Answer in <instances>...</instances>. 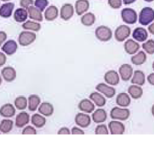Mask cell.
<instances>
[{
	"instance_id": "83f0119b",
	"label": "cell",
	"mask_w": 154,
	"mask_h": 151,
	"mask_svg": "<svg viewBox=\"0 0 154 151\" xmlns=\"http://www.w3.org/2000/svg\"><path fill=\"white\" fill-rule=\"evenodd\" d=\"M41 100L38 96L36 94H31L28 97V109L30 111H35L39 104Z\"/></svg>"
},
{
	"instance_id": "f1b7e54d",
	"label": "cell",
	"mask_w": 154,
	"mask_h": 151,
	"mask_svg": "<svg viewBox=\"0 0 154 151\" xmlns=\"http://www.w3.org/2000/svg\"><path fill=\"white\" fill-rule=\"evenodd\" d=\"M131 83L137 84L139 85H143L145 83V75L140 70H137L134 72L133 77L131 79Z\"/></svg>"
},
{
	"instance_id": "44dd1931",
	"label": "cell",
	"mask_w": 154,
	"mask_h": 151,
	"mask_svg": "<svg viewBox=\"0 0 154 151\" xmlns=\"http://www.w3.org/2000/svg\"><path fill=\"white\" fill-rule=\"evenodd\" d=\"M78 108L84 112L91 113L95 108L94 105L88 99H82L78 103Z\"/></svg>"
},
{
	"instance_id": "bcb514c9",
	"label": "cell",
	"mask_w": 154,
	"mask_h": 151,
	"mask_svg": "<svg viewBox=\"0 0 154 151\" xmlns=\"http://www.w3.org/2000/svg\"><path fill=\"white\" fill-rule=\"evenodd\" d=\"M6 61H7V57L2 52H0V67L4 65Z\"/></svg>"
},
{
	"instance_id": "ee69618b",
	"label": "cell",
	"mask_w": 154,
	"mask_h": 151,
	"mask_svg": "<svg viewBox=\"0 0 154 151\" xmlns=\"http://www.w3.org/2000/svg\"><path fill=\"white\" fill-rule=\"evenodd\" d=\"M7 35L4 31H0V46L7 39Z\"/></svg>"
},
{
	"instance_id": "681fc988",
	"label": "cell",
	"mask_w": 154,
	"mask_h": 151,
	"mask_svg": "<svg viewBox=\"0 0 154 151\" xmlns=\"http://www.w3.org/2000/svg\"><path fill=\"white\" fill-rule=\"evenodd\" d=\"M148 30L150 34L154 35V22L148 26Z\"/></svg>"
},
{
	"instance_id": "6da1fadb",
	"label": "cell",
	"mask_w": 154,
	"mask_h": 151,
	"mask_svg": "<svg viewBox=\"0 0 154 151\" xmlns=\"http://www.w3.org/2000/svg\"><path fill=\"white\" fill-rule=\"evenodd\" d=\"M153 20L154 10L149 7H146L142 8L139 14V23L143 25H147Z\"/></svg>"
},
{
	"instance_id": "1f68e13d",
	"label": "cell",
	"mask_w": 154,
	"mask_h": 151,
	"mask_svg": "<svg viewBox=\"0 0 154 151\" xmlns=\"http://www.w3.org/2000/svg\"><path fill=\"white\" fill-rule=\"evenodd\" d=\"M89 97L90 99L94 101V102L97 106H103L106 103L105 98L97 92L91 93L90 94Z\"/></svg>"
},
{
	"instance_id": "277c9868",
	"label": "cell",
	"mask_w": 154,
	"mask_h": 151,
	"mask_svg": "<svg viewBox=\"0 0 154 151\" xmlns=\"http://www.w3.org/2000/svg\"><path fill=\"white\" fill-rule=\"evenodd\" d=\"M36 39V34L28 31H22L18 37V42L20 45L26 46L32 43Z\"/></svg>"
},
{
	"instance_id": "74e56055",
	"label": "cell",
	"mask_w": 154,
	"mask_h": 151,
	"mask_svg": "<svg viewBox=\"0 0 154 151\" xmlns=\"http://www.w3.org/2000/svg\"><path fill=\"white\" fill-rule=\"evenodd\" d=\"M143 49L149 54H154V40L149 39L146 43L142 44Z\"/></svg>"
},
{
	"instance_id": "d590c367",
	"label": "cell",
	"mask_w": 154,
	"mask_h": 151,
	"mask_svg": "<svg viewBox=\"0 0 154 151\" xmlns=\"http://www.w3.org/2000/svg\"><path fill=\"white\" fill-rule=\"evenodd\" d=\"M22 26L24 29H29L34 31H38L41 28V25L39 23L31 20L26 21L22 24Z\"/></svg>"
},
{
	"instance_id": "9c48e42d",
	"label": "cell",
	"mask_w": 154,
	"mask_h": 151,
	"mask_svg": "<svg viewBox=\"0 0 154 151\" xmlns=\"http://www.w3.org/2000/svg\"><path fill=\"white\" fill-rule=\"evenodd\" d=\"M75 123L81 128H87L91 123L90 117L82 112L78 113L75 118Z\"/></svg>"
},
{
	"instance_id": "ffe728a7",
	"label": "cell",
	"mask_w": 154,
	"mask_h": 151,
	"mask_svg": "<svg viewBox=\"0 0 154 151\" xmlns=\"http://www.w3.org/2000/svg\"><path fill=\"white\" fill-rule=\"evenodd\" d=\"M14 4L13 2H7L0 7V16L4 18H8L12 14Z\"/></svg>"
},
{
	"instance_id": "e575fe53",
	"label": "cell",
	"mask_w": 154,
	"mask_h": 151,
	"mask_svg": "<svg viewBox=\"0 0 154 151\" xmlns=\"http://www.w3.org/2000/svg\"><path fill=\"white\" fill-rule=\"evenodd\" d=\"M13 127V122L9 119H3L0 123V132L3 134L10 132Z\"/></svg>"
},
{
	"instance_id": "11a10c76",
	"label": "cell",
	"mask_w": 154,
	"mask_h": 151,
	"mask_svg": "<svg viewBox=\"0 0 154 151\" xmlns=\"http://www.w3.org/2000/svg\"><path fill=\"white\" fill-rule=\"evenodd\" d=\"M152 68H153V70H154V61H153V64H152Z\"/></svg>"
},
{
	"instance_id": "c3c4849f",
	"label": "cell",
	"mask_w": 154,
	"mask_h": 151,
	"mask_svg": "<svg viewBox=\"0 0 154 151\" xmlns=\"http://www.w3.org/2000/svg\"><path fill=\"white\" fill-rule=\"evenodd\" d=\"M147 79V81L150 84L154 85V73H152L149 74Z\"/></svg>"
},
{
	"instance_id": "2e32d148",
	"label": "cell",
	"mask_w": 154,
	"mask_h": 151,
	"mask_svg": "<svg viewBox=\"0 0 154 151\" xmlns=\"http://www.w3.org/2000/svg\"><path fill=\"white\" fill-rule=\"evenodd\" d=\"M140 47V45L132 39L127 40L124 44L125 50L129 55L135 54L139 50Z\"/></svg>"
},
{
	"instance_id": "8d00e7d4",
	"label": "cell",
	"mask_w": 154,
	"mask_h": 151,
	"mask_svg": "<svg viewBox=\"0 0 154 151\" xmlns=\"http://www.w3.org/2000/svg\"><path fill=\"white\" fill-rule=\"evenodd\" d=\"M14 105L16 108L19 110L25 109L28 104V101L25 96H20L17 97L14 100Z\"/></svg>"
},
{
	"instance_id": "3957f363",
	"label": "cell",
	"mask_w": 154,
	"mask_h": 151,
	"mask_svg": "<svg viewBox=\"0 0 154 151\" xmlns=\"http://www.w3.org/2000/svg\"><path fill=\"white\" fill-rule=\"evenodd\" d=\"M121 17L127 24H134L137 21V13L132 8H125L121 11Z\"/></svg>"
},
{
	"instance_id": "52a82bcc",
	"label": "cell",
	"mask_w": 154,
	"mask_h": 151,
	"mask_svg": "<svg viewBox=\"0 0 154 151\" xmlns=\"http://www.w3.org/2000/svg\"><path fill=\"white\" fill-rule=\"evenodd\" d=\"M74 14L73 7L71 4H64L60 9V17L64 20H69Z\"/></svg>"
},
{
	"instance_id": "816d5d0a",
	"label": "cell",
	"mask_w": 154,
	"mask_h": 151,
	"mask_svg": "<svg viewBox=\"0 0 154 151\" xmlns=\"http://www.w3.org/2000/svg\"><path fill=\"white\" fill-rule=\"evenodd\" d=\"M152 115L154 116V104H153V106H152Z\"/></svg>"
},
{
	"instance_id": "7a4b0ae2",
	"label": "cell",
	"mask_w": 154,
	"mask_h": 151,
	"mask_svg": "<svg viewBox=\"0 0 154 151\" xmlns=\"http://www.w3.org/2000/svg\"><path fill=\"white\" fill-rule=\"evenodd\" d=\"M95 35L96 38L102 42H107L111 39L112 32L111 29L106 26H99L95 30Z\"/></svg>"
},
{
	"instance_id": "f907efd6",
	"label": "cell",
	"mask_w": 154,
	"mask_h": 151,
	"mask_svg": "<svg viewBox=\"0 0 154 151\" xmlns=\"http://www.w3.org/2000/svg\"><path fill=\"white\" fill-rule=\"evenodd\" d=\"M136 1V0H123V3L125 5H129V4H131L134 2H135Z\"/></svg>"
},
{
	"instance_id": "f35d334b",
	"label": "cell",
	"mask_w": 154,
	"mask_h": 151,
	"mask_svg": "<svg viewBox=\"0 0 154 151\" xmlns=\"http://www.w3.org/2000/svg\"><path fill=\"white\" fill-rule=\"evenodd\" d=\"M34 4V6L42 12L48 5L49 2L48 0H35Z\"/></svg>"
},
{
	"instance_id": "f546056e",
	"label": "cell",
	"mask_w": 154,
	"mask_h": 151,
	"mask_svg": "<svg viewBox=\"0 0 154 151\" xmlns=\"http://www.w3.org/2000/svg\"><path fill=\"white\" fill-rule=\"evenodd\" d=\"M147 60V56L146 53L143 51H140L138 53L134 55L131 57V62L137 66H140L146 62Z\"/></svg>"
},
{
	"instance_id": "60d3db41",
	"label": "cell",
	"mask_w": 154,
	"mask_h": 151,
	"mask_svg": "<svg viewBox=\"0 0 154 151\" xmlns=\"http://www.w3.org/2000/svg\"><path fill=\"white\" fill-rule=\"evenodd\" d=\"M108 5L114 9L120 8L122 5V0H108Z\"/></svg>"
},
{
	"instance_id": "4dcf8cb0",
	"label": "cell",
	"mask_w": 154,
	"mask_h": 151,
	"mask_svg": "<svg viewBox=\"0 0 154 151\" xmlns=\"http://www.w3.org/2000/svg\"><path fill=\"white\" fill-rule=\"evenodd\" d=\"M128 93L134 99L140 98L143 95V89L141 87L135 85H132L129 87L128 89Z\"/></svg>"
},
{
	"instance_id": "8fae6325",
	"label": "cell",
	"mask_w": 154,
	"mask_h": 151,
	"mask_svg": "<svg viewBox=\"0 0 154 151\" xmlns=\"http://www.w3.org/2000/svg\"><path fill=\"white\" fill-rule=\"evenodd\" d=\"M108 128L112 135L123 134L125 132V125L118 121H111L108 124Z\"/></svg>"
},
{
	"instance_id": "7bdbcfd3",
	"label": "cell",
	"mask_w": 154,
	"mask_h": 151,
	"mask_svg": "<svg viewBox=\"0 0 154 151\" xmlns=\"http://www.w3.org/2000/svg\"><path fill=\"white\" fill-rule=\"evenodd\" d=\"M34 4L33 0H20L19 4L22 8L28 9L29 6Z\"/></svg>"
},
{
	"instance_id": "db71d44e",
	"label": "cell",
	"mask_w": 154,
	"mask_h": 151,
	"mask_svg": "<svg viewBox=\"0 0 154 151\" xmlns=\"http://www.w3.org/2000/svg\"><path fill=\"white\" fill-rule=\"evenodd\" d=\"M1 83H2V78H1V75H0V85H1Z\"/></svg>"
},
{
	"instance_id": "d6986e66",
	"label": "cell",
	"mask_w": 154,
	"mask_h": 151,
	"mask_svg": "<svg viewBox=\"0 0 154 151\" xmlns=\"http://www.w3.org/2000/svg\"><path fill=\"white\" fill-rule=\"evenodd\" d=\"M90 4L88 0H77L75 5L76 13L81 16L88 10Z\"/></svg>"
},
{
	"instance_id": "30bf717a",
	"label": "cell",
	"mask_w": 154,
	"mask_h": 151,
	"mask_svg": "<svg viewBox=\"0 0 154 151\" xmlns=\"http://www.w3.org/2000/svg\"><path fill=\"white\" fill-rule=\"evenodd\" d=\"M119 73L123 81H127L130 79L133 73V69L129 64H123L119 67Z\"/></svg>"
},
{
	"instance_id": "5bb4252c",
	"label": "cell",
	"mask_w": 154,
	"mask_h": 151,
	"mask_svg": "<svg viewBox=\"0 0 154 151\" xmlns=\"http://www.w3.org/2000/svg\"><path fill=\"white\" fill-rule=\"evenodd\" d=\"M1 75L5 81L7 82H11L16 79V72L13 67L11 66H7L2 69Z\"/></svg>"
},
{
	"instance_id": "d4e9b609",
	"label": "cell",
	"mask_w": 154,
	"mask_h": 151,
	"mask_svg": "<svg viewBox=\"0 0 154 151\" xmlns=\"http://www.w3.org/2000/svg\"><path fill=\"white\" fill-rule=\"evenodd\" d=\"M107 114L106 112L102 108H99L96 109L92 114V119L94 122L96 123H102L106 120Z\"/></svg>"
},
{
	"instance_id": "9a60e30c",
	"label": "cell",
	"mask_w": 154,
	"mask_h": 151,
	"mask_svg": "<svg viewBox=\"0 0 154 151\" xmlns=\"http://www.w3.org/2000/svg\"><path fill=\"white\" fill-rule=\"evenodd\" d=\"M15 113V108L11 103H5L0 108V115L3 117H12L14 116Z\"/></svg>"
},
{
	"instance_id": "836d02e7",
	"label": "cell",
	"mask_w": 154,
	"mask_h": 151,
	"mask_svg": "<svg viewBox=\"0 0 154 151\" xmlns=\"http://www.w3.org/2000/svg\"><path fill=\"white\" fill-rule=\"evenodd\" d=\"M96 20V17L94 14L91 12H88L83 15L81 18V22L82 25L90 26L93 25Z\"/></svg>"
},
{
	"instance_id": "484cf974",
	"label": "cell",
	"mask_w": 154,
	"mask_h": 151,
	"mask_svg": "<svg viewBox=\"0 0 154 151\" xmlns=\"http://www.w3.org/2000/svg\"><path fill=\"white\" fill-rule=\"evenodd\" d=\"M116 102L119 106L126 107L131 103V98L127 93H120L117 96Z\"/></svg>"
},
{
	"instance_id": "ac0fdd59",
	"label": "cell",
	"mask_w": 154,
	"mask_h": 151,
	"mask_svg": "<svg viewBox=\"0 0 154 151\" xmlns=\"http://www.w3.org/2000/svg\"><path fill=\"white\" fill-rule=\"evenodd\" d=\"M132 37L138 42H142L145 41L148 37L147 30L141 27H138L134 29L132 32Z\"/></svg>"
},
{
	"instance_id": "8992f818",
	"label": "cell",
	"mask_w": 154,
	"mask_h": 151,
	"mask_svg": "<svg viewBox=\"0 0 154 151\" xmlns=\"http://www.w3.org/2000/svg\"><path fill=\"white\" fill-rule=\"evenodd\" d=\"M131 34V28L125 25L119 26L114 32V37L117 41L122 42L126 39Z\"/></svg>"
},
{
	"instance_id": "7dc6e473",
	"label": "cell",
	"mask_w": 154,
	"mask_h": 151,
	"mask_svg": "<svg viewBox=\"0 0 154 151\" xmlns=\"http://www.w3.org/2000/svg\"><path fill=\"white\" fill-rule=\"evenodd\" d=\"M70 131L67 128L64 127L60 129V130L58 131V134H70Z\"/></svg>"
},
{
	"instance_id": "5b68a950",
	"label": "cell",
	"mask_w": 154,
	"mask_h": 151,
	"mask_svg": "<svg viewBox=\"0 0 154 151\" xmlns=\"http://www.w3.org/2000/svg\"><path fill=\"white\" fill-rule=\"evenodd\" d=\"M130 116V111L126 108H120L114 107L110 111V117L112 119H118L120 120H127Z\"/></svg>"
},
{
	"instance_id": "ab89813d",
	"label": "cell",
	"mask_w": 154,
	"mask_h": 151,
	"mask_svg": "<svg viewBox=\"0 0 154 151\" xmlns=\"http://www.w3.org/2000/svg\"><path fill=\"white\" fill-rule=\"evenodd\" d=\"M96 134H108V131L105 125H97L95 129Z\"/></svg>"
},
{
	"instance_id": "d6a6232c",
	"label": "cell",
	"mask_w": 154,
	"mask_h": 151,
	"mask_svg": "<svg viewBox=\"0 0 154 151\" xmlns=\"http://www.w3.org/2000/svg\"><path fill=\"white\" fill-rule=\"evenodd\" d=\"M31 123L36 128H41L45 126L46 119L38 114H34L31 117Z\"/></svg>"
},
{
	"instance_id": "680465c9",
	"label": "cell",
	"mask_w": 154,
	"mask_h": 151,
	"mask_svg": "<svg viewBox=\"0 0 154 151\" xmlns=\"http://www.w3.org/2000/svg\"><path fill=\"white\" fill-rule=\"evenodd\" d=\"M0 134H1V133H0Z\"/></svg>"
},
{
	"instance_id": "7402d4cb",
	"label": "cell",
	"mask_w": 154,
	"mask_h": 151,
	"mask_svg": "<svg viewBox=\"0 0 154 151\" xmlns=\"http://www.w3.org/2000/svg\"><path fill=\"white\" fill-rule=\"evenodd\" d=\"M58 16V10L55 5H50L45 11L44 16L46 20L52 21L55 20Z\"/></svg>"
},
{
	"instance_id": "9f6ffc18",
	"label": "cell",
	"mask_w": 154,
	"mask_h": 151,
	"mask_svg": "<svg viewBox=\"0 0 154 151\" xmlns=\"http://www.w3.org/2000/svg\"><path fill=\"white\" fill-rule=\"evenodd\" d=\"M3 2H7V1H10V0H1Z\"/></svg>"
},
{
	"instance_id": "7c38bea8",
	"label": "cell",
	"mask_w": 154,
	"mask_h": 151,
	"mask_svg": "<svg viewBox=\"0 0 154 151\" xmlns=\"http://www.w3.org/2000/svg\"><path fill=\"white\" fill-rule=\"evenodd\" d=\"M104 79L106 83L112 85H116L119 84L120 78L116 71L111 70L105 73Z\"/></svg>"
},
{
	"instance_id": "b9f144b4",
	"label": "cell",
	"mask_w": 154,
	"mask_h": 151,
	"mask_svg": "<svg viewBox=\"0 0 154 151\" xmlns=\"http://www.w3.org/2000/svg\"><path fill=\"white\" fill-rule=\"evenodd\" d=\"M22 134H36L37 131L35 129L31 126H27L22 130Z\"/></svg>"
},
{
	"instance_id": "6f0895ef",
	"label": "cell",
	"mask_w": 154,
	"mask_h": 151,
	"mask_svg": "<svg viewBox=\"0 0 154 151\" xmlns=\"http://www.w3.org/2000/svg\"><path fill=\"white\" fill-rule=\"evenodd\" d=\"M0 4H1V2H0Z\"/></svg>"
},
{
	"instance_id": "cb8c5ba5",
	"label": "cell",
	"mask_w": 154,
	"mask_h": 151,
	"mask_svg": "<svg viewBox=\"0 0 154 151\" xmlns=\"http://www.w3.org/2000/svg\"><path fill=\"white\" fill-rule=\"evenodd\" d=\"M28 13L29 17L36 21L42 22L43 20V16L42 11L35 6L31 5L28 8Z\"/></svg>"
},
{
	"instance_id": "4316f807",
	"label": "cell",
	"mask_w": 154,
	"mask_h": 151,
	"mask_svg": "<svg viewBox=\"0 0 154 151\" xmlns=\"http://www.w3.org/2000/svg\"><path fill=\"white\" fill-rule=\"evenodd\" d=\"M28 13L26 9L23 8H17L14 13V19L17 22H24L28 17Z\"/></svg>"
},
{
	"instance_id": "f6af8a7d",
	"label": "cell",
	"mask_w": 154,
	"mask_h": 151,
	"mask_svg": "<svg viewBox=\"0 0 154 151\" xmlns=\"http://www.w3.org/2000/svg\"><path fill=\"white\" fill-rule=\"evenodd\" d=\"M71 131H72V134L73 135L74 134H84V132L82 129L77 127H73Z\"/></svg>"
},
{
	"instance_id": "e0dca14e",
	"label": "cell",
	"mask_w": 154,
	"mask_h": 151,
	"mask_svg": "<svg viewBox=\"0 0 154 151\" xmlns=\"http://www.w3.org/2000/svg\"><path fill=\"white\" fill-rule=\"evenodd\" d=\"M29 122V114L24 111L20 112L16 117L15 126L17 128H21L24 126L26 125Z\"/></svg>"
},
{
	"instance_id": "4fadbf2b",
	"label": "cell",
	"mask_w": 154,
	"mask_h": 151,
	"mask_svg": "<svg viewBox=\"0 0 154 151\" xmlns=\"http://www.w3.org/2000/svg\"><path fill=\"white\" fill-rule=\"evenodd\" d=\"M17 49V44L13 40H8L2 46L1 50L6 54L11 55L14 54Z\"/></svg>"
},
{
	"instance_id": "f5cc1de1",
	"label": "cell",
	"mask_w": 154,
	"mask_h": 151,
	"mask_svg": "<svg viewBox=\"0 0 154 151\" xmlns=\"http://www.w3.org/2000/svg\"><path fill=\"white\" fill-rule=\"evenodd\" d=\"M144 1H145L146 2H152V1H153L154 0H144Z\"/></svg>"
},
{
	"instance_id": "ba28073f",
	"label": "cell",
	"mask_w": 154,
	"mask_h": 151,
	"mask_svg": "<svg viewBox=\"0 0 154 151\" xmlns=\"http://www.w3.org/2000/svg\"><path fill=\"white\" fill-rule=\"evenodd\" d=\"M96 89L99 92L103 94L108 98H112L116 94V90L114 88L108 86L104 83L98 84L96 86Z\"/></svg>"
},
{
	"instance_id": "603a6c76",
	"label": "cell",
	"mask_w": 154,
	"mask_h": 151,
	"mask_svg": "<svg viewBox=\"0 0 154 151\" xmlns=\"http://www.w3.org/2000/svg\"><path fill=\"white\" fill-rule=\"evenodd\" d=\"M54 110V109L53 105L51 103L46 102L42 103L38 109V112L46 117L51 116L53 114Z\"/></svg>"
}]
</instances>
